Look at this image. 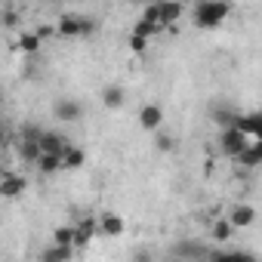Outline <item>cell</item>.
I'll return each mask as SVG.
<instances>
[{"label": "cell", "mask_w": 262, "mask_h": 262, "mask_svg": "<svg viewBox=\"0 0 262 262\" xmlns=\"http://www.w3.org/2000/svg\"><path fill=\"white\" fill-rule=\"evenodd\" d=\"M231 13V4H225V0H201V4H194L191 10V19L198 28L210 31V28H219Z\"/></svg>", "instance_id": "6da1fadb"}, {"label": "cell", "mask_w": 262, "mask_h": 262, "mask_svg": "<svg viewBox=\"0 0 262 262\" xmlns=\"http://www.w3.org/2000/svg\"><path fill=\"white\" fill-rule=\"evenodd\" d=\"M93 31H96V19H86V16L68 13L56 22V34H62V37H86Z\"/></svg>", "instance_id": "7a4b0ae2"}, {"label": "cell", "mask_w": 262, "mask_h": 262, "mask_svg": "<svg viewBox=\"0 0 262 262\" xmlns=\"http://www.w3.org/2000/svg\"><path fill=\"white\" fill-rule=\"evenodd\" d=\"M250 142H253V139H247L244 133H237L234 126L219 129V148H222V155H228V158H237V155H241Z\"/></svg>", "instance_id": "3957f363"}, {"label": "cell", "mask_w": 262, "mask_h": 262, "mask_svg": "<svg viewBox=\"0 0 262 262\" xmlns=\"http://www.w3.org/2000/svg\"><path fill=\"white\" fill-rule=\"evenodd\" d=\"M53 114H56V120H62V123H77V120L83 117V105H80L77 99H71V96H62V99H56Z\"/></svg>", "instance_id": "277c9868"}, {"label": "cell", "mask_w": 262, "mask_h": 262, "mask_svg": "<svg viewBox=\"0 0 262 262\" xmlns=\"http://www.w3.org/2000/svg\"><path fill=\"white\" fill-rule=\"evenodd\" d=\"M37 148H40V155H53V158H62V155L71 148V142H68L62 133H53V129H43V136L37 139Z\"/></svg>", "instance_id": "5b68a950"}, {"label": "cell", "mask_w": 262, "mask_h": 262, "mask_svg": "<svg viewBox=\"0 0 262 262\" xmlns=\"http://www.w3.org/2000/svg\"><path fill=\"white\" fill-rule=\"evenodd\" d=\"M234 129H237V133H244L247 139H259V136H262V114H259V111H247V114L237 111Z\"/></svg>", "instance_id": "8992f818"}, {"label": "cell", "mask_w": 262, "mask_h": 262, "mask_svg": "<svg viewBox=\"0 0 262 262\" xmlns=\"http://www.w3.org/2000/svg\"><path fill=\"white\" fill-rule=\"evenodd\" d=\"M139 126L148 129V133H161V126H164V108L155 105V102L142 105L139 108Z\"/></svg>", "instance_id": "52a82bcc"}, {"label": "cell", "mask_w": 262, "mask_h": 262, "mask_svg": "<svg viewBox=\"0 0 262 262\" xmlns=\"http://www.w3.org/2000/svg\"><path fill=\"white\" fill-rule=\"evenodd\" d=\"M74 225V250H83L93 237H96V231H99V219H93V216H86V219H80V222H71Z\"/></svg>", "instance_id": "ba28073f"}, {"label": "cell", "mask_w": 262, "mask_h": 262, "mask_svg": "<svg viewBox=\"0 0 262 262\" xmlns=\"http://www.w3.org/2000/svg\"><path fill=\"white\" fill-rule=\"evenodd\" d=\"M25 188H28V179L19 176V173H4V176H0V198H7V201L22 198Z\"/></svg>", "instance_id": "9c48e42d"}, {"label": "cell", "mask_w": 262, "mask_h": 262, "mask_svg": "<svg viewBox=\"0 0 262 262\" xmlns=\"http://www.w3.org/2000/svg\"><path fill=\"white\" fill-rule=\"evenodd\" d=\"M234 164L241 167V170H256V167H262V142L259 139H253L237 158H234Z\"/></svg>", "instance_id": "30bf717a"}, {"label": "cell", "mask_w": 262, "mask_h": 262, "mask_svg": "<svg viewBox=\"0 0 262 262\" xmlns=\"http://www.w3.org/2000/svg\"><path fill=\"white\" fill-rule=\"evenodd\" d=\"M225 219H228L231 228H250V225L256 222V207H250V204H234Z\"/></svg>", "instance_id": "8fae6325"}, {"label": "cell", "mask_w": 262, "mask_h": 262, "mask_svg": "<svg viewBox=\"0 0 262 262\" xmlns=\"http://www.w3.org/2000/svg\"><path fill=\"white\" fill-rule=\"evenodd\" d=\"M182 16H185L182 4H170V0H167V4H158V25L161 28H173Z\"/></svg>", "instance_id": "7c38bea8"}, {"label": "cell", "mask_w": 262, "mask_h": 262, "mask_svg": "<svg viewBox=\"0 0 262 262\" xmlns=\"http://www.w3.org/2000/svg\"><path fill=\"white\" fill-rule=\"evenodd\" d=\"M210 117H213V123H216L219 129H228V126H234L237 108H231V105H225V102H216V105L210 108Z\"/></svg>", "instance_id": "4fadbf2b"}, {"label": "cell", "mask_w": 262, "mask_h": 262, "mask_svg": "<svg viewBox=\"0 0 262 262\" xmlns=\"http://www.w3.org/2000/svg\"><path fill=\"white\" fill-rule=\"evenodd\" d=\"M207 259H210V262H259V259H256L253 253H247V250H210Z\"/></svg>", "instance_id": "5bb4252c"}, {"label": "cell", "mask_w": 262, "mask_h": 262, "mask_svg": "<svg viewBox=\"0 0 262 262\" xmlns=\"http://www.w3.org/2000/svg\"><path fill=\"white\" fill-rule=\"evenodd\" d=\"M123 102H126V93H123V86H117V83H108L105 90H102V105L105 108H123Z\"/></svg>", "instance_id": "9a60e30c"}, {"label": "cell", "mask_w": 262, "mask_h": 262, "mask_svg": "<svg viewBox=\"0 0 262 262\" xmlns=\"http://www.w3.org/2000/svg\"><path fill=\"white\" fill-rule=\"evenodd\" d=\"M83 164H86V151H83V148H77V145H71V148L62 155V170H68V173L80 170Z\"/></svg>", "instance_id": "2e32d148"}, {"label": "cell", "mask_w": 262, "mask_h": 262, "mask_svg": "<svg viewBox=\"0 0 262 262\" xmlns=\"http://www.w3.org/2000/svg\"><path fill=\"white\" fill-rule=\"evenodd\" d=\"M123 219L117 216V213H105L102 219H99V231H105L108 237H117V234H123Z\"/></svg>", "instance_id": "e0dca14e"}, {"label": "cell", "mask_w": 262, "mask_h": 262, "mask_svg": "<svg viewBox=\"0 0 262 262\" xmlns=\"http://www.w3.org/2000/svg\"><path fill=\"white\" fill-rule=\"evenodd\" d=\"M71 256H74V250L56 247V244H50V247L40 250V262H71Z\"/></svg>", "instance_id": "ac0fdd59"}, {"label": "cell", "mask_w": 262, "mask_h": 262, "mask_svg": "<svg viewBox=\"0 0 262 262\" xmlns=\"http://www.w3.org/2000/svg\"><path fill=\"white\" fill-rule=\"evenodd\" d=\"M34 167H37L43 176H56V173H62V158H53V155H40Z\"/></svg>", "instance_id": "d6986e66"}, {"label": "cell", "mask_w": 262, "mask_h": 262, "mask_svg": "<svg viewBox=\"0 0 262 262\" xmlns=\"http://www.w3.org/2000/svg\"><path fill=\"white\" fill-rule=\"evenodd\" d=\"M210 234H213V244H225V241H231L234 228L228 225V219H216L213 228H210Z\"/></svg>", "instance_id": "ffe728a7"}, {"label": "cell", "mask_w": 262, "mask_h": 262, "mask_svg": "<svg viewBox=\"0 0 262 262\" xmlns=\"http://www.w3.org/2000/svg\"><path fill=\"white\" fill-rule=\"evenodd\" d=\"M53 244H56V247L74 250V247H71V244H74V225H59V228L53 231Z\"/></svg>", "instance_id": "44dd1931"}, {"label": "cell", "mask_w": 262, "mask_h": 262, "mask_svg": "<svg viewBox=\"0 0 262 262\" xmlns=\"http://www.w3.org/2000/svg\"><path fill=\"white\" fill-rule=\"evenodd\" d=\"M176 256H182V259H198V256H204V247H201L198 241H179V244H176Z\"/></svg>", "instance_id": "7402d4cb"}, {"label": "cell", "mask_w": 262, "mask_h": 262, "mask_svg": "<svg viewBox=\"0 0 262 262\" xmlns=\"http://www.w3.org/2000/svg\"><path fill=\"white\" fill-rule=\"evenodd\" d=\"M161 31H164L161 25H151V22H142V19H136V25H133V34L142 37V40H148V37H155V34H161Z\"/></svg>", "instance_id": "603a6c76"}, {"label": "cell", "mask_w": 262, "mask_h": 262, "mask_svg": "<svg viewBox=\"0 0 262 262\" xmlns=\"http://www.w3.org/2000/svg\"><path fill=\"white\" fill-rule=\"evenodd\" d=\"M16 50H22V53H37V50H40V40H37V34H34V31H28V34H19V40H16Z\"/></svg>", "instance_id": "cb8c5ba5"}, {"label": "cell", "mask_w": 262, "mask_h": 262, "mask_svg": "<svg viewBox=\"0 0 262 262\" xmlns=\"http://www.w3.org/2000/svg\"><path fill=\"white\" fill-rule=\"evenodd\" d=\"M19 158L28 161V164H37V158H40L37 142H25V139H19Z\"/></svg>", "instance_id": "d4e9b609"}, {"label": "cell", "mask_w": 262, "mask_h": 262, "mask_svg": "<svg viewBox=\"0 0 262 262\" xmlns=\"http://www.w3.org/2000/svg\"><path fill=\"white\" fill-rule=\"evenodd\" d=\"M0 22H4L7 28H16V25L22 22V16H19V10H16V7H7L4 13H0Z\"/></svg>", "instance_id": "484cf974"}, {"label": "cell", "mask_w": 262, "mask_h": 262, "mask_svg": "<svg viewBox=\"0 0 262 262\" xmlns=\"http://www.w3.org/2000/svg\"><path fill=\"white\" fill-rule=\"evenodd\" d=\"M155 145H158V151H164V155H167V151H173V148H176V139H173L170 133H158V136H155Z\"/></svg>", "instance_id": "4316f807"}, {"label": "cell", "mask_w": 262, "mask_h": 262, "mask_svg": "<svg viewBox=\"0 0 262 262\" xmlns=\"http://www.w3.org/2000/svg\"><path fill=\"white\" fill-rule=\"evenodd\" d=\"M40 136H43L40 126H25V129H22V139H25V142H37Z\"/></svg>", "instance_id": "83f0119b"}, {"label": "cell", "mask_w": 262, "mask_h": 262, "mask_svg": "<svg viewBox=\"0 0 262 262\" xmlns=\"http://www.w3.org/2000/svg\"><path fill=\"white\" fill-rule=\"evenodd\" d=\"M139 19H142V22H151V25H158V4H151V7H145Z\"/></svg>", "instance_id": "f1b7e54d"}, {"label": "cell", "mask_w": 262, "mask_h": 262, "mask_svg": "<svg viewBox=\"0 0 262 262\" xmlns=\"http://www.w3.org/2000/svg\"><path fill=\"white\" fill-rule=\"evenodd\" d=\"M145 47H148V40H142V37H129V50H133V53H145Z\"/></svg>", "instance_id": "f546056e"}, {"label": "cell", "mask_w": 262, "mask_h": 262, "mask_svg": "<svg viewBox=\"0 0 262 262\" xmlns=\"http://www.w3.org/2000/svg\"><path fill=\"white\" fill-rule=\"evenodd\" d=\"M133 262H155V256H151L148 250H142V247H139V250L133 253Z\"/></svg>", "instance_id": "4dcf8cb0"}, {"label": "cell", "mask_w": 262, "mask_h": 262, "mask_svg": "<svg viewBox=\"0 0 262 262\" xmlns=\"http://www.w3.org/2000/svg\"><path fill=\"white\" fill-rule=\"evenodd\" d=\"M34 34H37V40H43V37H50V34H56V28H50V25H40V28H37Z\"/></svg>", "instance_id": "1f68e13d"}, {"label": "cell", "mask_w": 262, "mask_h": 262, "mask_svg": "<svg viewBox=\"0 0 262 262\" xmlns=\"http://www.w3.org/2000/svg\"><path fill=\"white\" fill-rule=\"evenodd\" d=\"M0 145H4V123H0Z\"/></svg>", "instance_id": "d6a6232c"}, {"label": "cell", "mask_w": 262, "mask_h": 262, "mask_svg": "<svg viewBox=\"0 0 262 262\" xmlns=\"http://www.w3.org/2000/svg\"><path fill=\"white\" fill-rule=\"evenodd\" d=\"M0 105H4V90H0Z\"/></svg>", "instance_id": "836d02e7"}]
</instances>
